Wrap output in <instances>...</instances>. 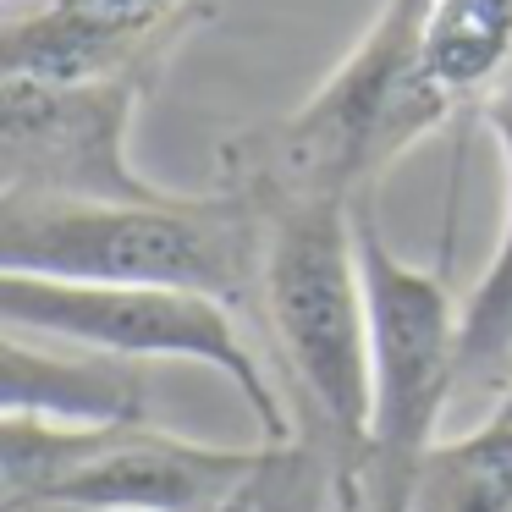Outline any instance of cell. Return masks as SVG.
Listing matches in <instances>:
<instances>
[{"label": "cell", "instance_id": "1", "mask_svg": "<svg viewBox=\"0 0 512 512\" xmlns=\"http://www.w3.org/2000/svg\"><path fill=\"white\" fill-rule=\"evenodd\" d=\"M336 512L309 441L210 446L149 419H0V512Z\"/></svg>", "mask_w": 512, "mask_h": 512}, {"label": "cell", "instance_id": "2", "mask_svg": "<svg viewBox=\"0 0 512 512\" xmlns=\"http://www.w3.org/2000/svg\"><path fill=\"white\" fill-rule=\"evenodd\" d=\"M435 0H380L358 45L281 122L248 127L221 149V188L265 204H375V188L457 105L424 78V28Z\"/></svg>", "mask_w": 512, "mask_h": 512}, {"label": "cell", "instance_id": "3", "mask_svg": "<svg viewBox=\"0 0 512 512\" xmlns=\"http://www.w3.org/2000/svg\"><path fill=\"white\" fill-rule=\"evenodd\" d=\"M259 303L276 369L303 402V430L336 479V512L358 507L375 424V358H369V298L358 265L353 204H265Z\"/></svg>", "mask_w": 512, "mask_h": 512}, {"label": "cell", "instance_id": "4", "mask_svg": "<svg viewBox=\"0 0 512 512\" xmlns=\"http://www.w3.org/2000/svg\"><path fill=\"white\" fill-rule=\"evenodd\" d=\"M265 221L237 188L166 193L149 204L0 199V270L56 281L210 292L232 309L259 303Z\"/></svg>", "mask_w": 512, "mask_h": 512}, {"label": "cell", "instance_id": "5", "mask_svg": "<svg viewBox=\"0 0 512 512\" xmlns=\"http://www.w3.org/2000/svg\"><path fill=\"white\" fill-rule=\"evenodd\" d=\"M358 265L369 298L375 424L353 512H408L413 474L463 391V303L446 287V270L397 259L375 226V204L358 210Z\"/></svg>", "mask_w": 512, "mask_h": 512}, {"label": "cell", "instance_id": "6", "mask_svg": "<svg viewBox=\"0 0 512 512\" xmlns=\"http://www.w3.org/2000/svg\"><path fill=\"white\" fill-rule=\"evenodd\" d=\"M0 325L17 336H39V342L127 358V364H149V358L204 364L243 391L265 441L276 446L298 441L287 397L265 375V358L243 336L237 309L210 298V292L122 287V281H56V276L0 270Z\"/></svg>", "mask_w": 512, "mask_h": 512}, {"label": "cell", "instance_id": "7", "mask_svg": "<svg viewBox=\"0 0 512 512\" xmlns=\"http://www.w3.org/2000/svg\"><path fill=\"white\" fill-rule=\"evenodd\" d=\"M144 83L0 78V199L149 204L171 188L133 166Z\"/></svg>", "mask_w": 512, "mask_h": 512}, {"label": "cell", "instance_id": "8", "mask_svg": "<svg viewBox=\"0 0 512 512\" xmlns=\"http://www.w3.org/2000/svg\"><path fill=\"white\" fill-rule=\"evenodd\" d=\"M210 23V0H39L0 23V78L155 83Z\"/></svg>", "mask_w": 512, "mask_h": 512}, {"label": "cell", "instance_id": "9", "mask_svg": "<svg viewBox=\"0 0 512 512\" xmlns=\"http://www.w3.org/2000/svg\"><path fill=\"white\" fill-rule=\"evenodd\" d=\"M144 375L127 358H105L89 347H34L28 336L6 331L0 342V408L56 424H127L144 413Z\"/></svg>", "mask_w": 512, "mask_h": 512}, {"label": "cell", "instance_id": "10", "mask_svg": "<svg viewBox=\"0 0 512 512\" xmlns=\"http://www.w3.org/2000/svg\"><path fill=\"white\" fill-rule=\"evenodd\" d=\"M474 111H479V122L496 133L501 171H507V204H501L496 254H490L479 287L468 292V303H463V391H490V397H496L507 369H512V67ZM463 391H457V397H463Z\"/></svg>", "mask_w": 512, "mask_h": 512}, {"label": "cell", "instance_id": "11", "mask_svg": "<svg viewBox=\"0 0 512 512\" xmlns=\"http://www.w3.org/2000/svg\"><path fill=\"white\" fill-rule=\"evenodd\" d=\"M512 67V0H435L424 28V78L463 111Z\"/></svg>", "mask_w": 512, "mask_h": 512}, {"label": "cell", "instance_id": "12", "mask_svg": "<svg viewBox=\"0 0 512 512\" xmlns=\"http://www.w3.org/2000/svg\"><path fill=\"white\" fill-rule=\"evenodd\" d=\"M408 512H512V419H485L424 452Z\"/></svg>", "mask_w": 512, "mask_h": 512}, {"label": "cell", "instance_id": "13", "mask_svg": "<svg viewBox=\"0 0 512 512\" xmlns=\"http://www.w3.org/2000/svg\"><path fill=\"white\" fill-rule=\"evenodd\" d=\"M490 413H496V419H512V369H507V380H501V391L490 397Z\"/></svg>", "mask_w": 512, "mask_h": 512}]
</instances>
